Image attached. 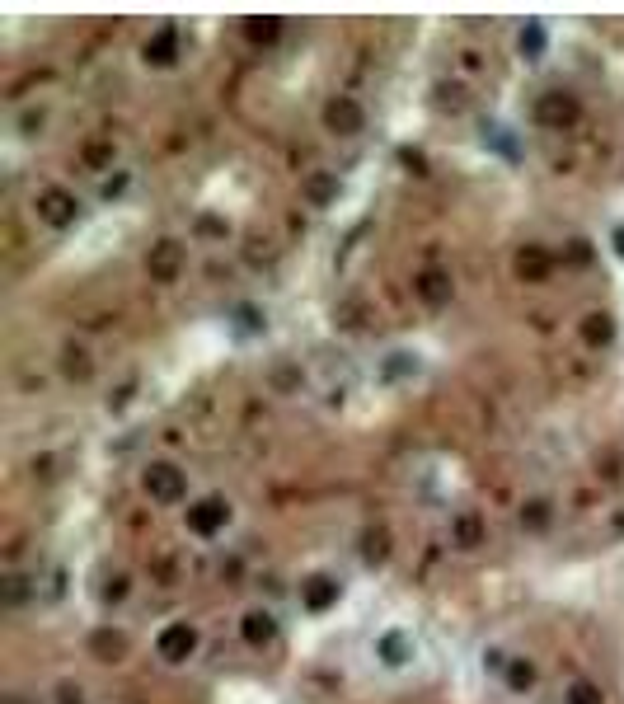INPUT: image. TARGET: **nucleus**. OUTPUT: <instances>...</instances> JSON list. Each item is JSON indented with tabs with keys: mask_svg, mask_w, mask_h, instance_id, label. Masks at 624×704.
Here are the masks:
<instances>
[{
	"mask_svg": "<svg viewBox=\"0 0 624 704\" xmlns=\"http://www.w3.org/2000/svg\"><path fill=\"white\" fill-rule=\"evenodd\" d=\"M141 484H146V493H151L155 503H165V507H174V503L188 498V475H183L174 460H151L146 475H141Z\"/></svg>",
	"mask_w": 624,
	"mask_h": 704,
	"instance_id": "7ed1b4c3",
	"label": "nucleus"
},
{
	"mask_svg": "<svg viewBox=\"0 0 624 704\" xmlns=\"http://www.w3.org/2000/svg\"><path fill=\"white\" fill-rule=\"evenodd\" d=\"M202 648V629L193 620H169L160 634H155V658L169 662V667H183V662H193Z\"/></svg>",
	"mask_w": 624,
	"mask_h": 704,
	"instance_id": "f03ea898",
	"label": "nucleus"
},
{
	"mask_svg": "<svg viewBox=\"0 0 624 704\" xmlns=\"http://www.w3.org/2000/svg\"><path fill=\"white\" fill-rule=\"evenodd\" d=\"M559 704H606V690L596 686V681H587V676H578V681H568L564 686Z\"/></svg>",
	"mask_w": 624,
	"mask_h": 704,
	"instance_id": "4468645a",
	"label": "nucleus"
},
{
	"mask_svg": "<svg viewBox=\"0 0 624 704\" xmlns=\"http://www.w3.org/2000/svg\"><path fill=\"white\" fill-rule=\"evenodd\" d=\"M343 597V582L329 578V573H315V578H305L301 582V601H305V611H329L334 601Z\"/></svg>",
	"mask_w": 624,
	"mask_h": 704,
	"instance_id": "9b49d317",
	"label": "nucleus"
},
{
	"mask_svg": "<svg viewBox=\"0 0 624 704\" xmlns=\"http://www.w3.org/2000/svg\"><path fill=\"white\" fill-rule=\"evenodd\" d=\"M512 43H517V57L526 66H540L549 57V47H554V29L540 24V19H526L517 33H512Z\"/></svg>",
	"mask_w": 624,
	"mask_h": 704,
	"instance_id": "423d86ee",
	"label": "nucleus"
},
{
	"mask_svg": "<svg viewBox=\"0 0 624 704\" xmlns=\"http://www.w3.org/2000/svg\"><path fill=\"white\" fill-rule=\"evenodd\" d=\"M33 212H38V221L52 230H66L80 221V198L76 193H66V188H43L38 198H33Z\"/></svg>",
	"mask_w": 624,
	"mask_h": 704,
	"instance_id": "20e7f679",
	"label": "nucleus"
},
{
	"mask_svg": "<svg viewBox=\"0 0 624 704\" xmlns=\"http://www.w3.org/2000/svg\"><path fill=\"white\" fill-rule=\"evenodd\" d=\"M418 658H423V643H418V634L409 625L395 620V625H381L371 634V662H376V672L404 676L418 667Z\"/></svg>",
	"mask_w": 624,
	"mask_h": 704,
	"instance_id": "f257e3e1",
	"label": "nucleus"
},
{
	"mask_svg": "<svg viewBox=\"0 0 624 704\" xmlns=\"http://www.w3.org/2000/svg\"><path fill=\"white\" fill-rule=\"evenodd\" d=\"M277 629H282L277 625V611H268V606H249L240 620V634L249 648H268V643L277 639Z\"/></svg>",
	"mask_w": 624,
	"mask_h": 704,
	"instance_id": "1a4fd4ad",
	"label": "nucleus"
},
{
	"mask_svg": "<svg viewBox=\"0 0 624 704\" xmlns=\"http://www.w3.org/2000/svg\"><path fill=\"white\" fill-rule=\"evenodd\" d=\"M606 245H610V254L624 263V221H615V226L606 230Z\"/></svg>",
	"mask_w": 624,
	"mask_h": 704,
	"instance_id": "f3484780",
	"label": "nucleus"
},
{
	"mask_svg": "<svg viewBox=\"0 0 624 704\" xmlns=\"http://www.w3.org/2000/svg\"><path fill=\"white\" fill-rule=\"evenodd\" d=\"M498 686H503L507 695H531V690L540 686V672H535L531 658H521V653H507L503 672H498Z\"/></svg>",
	"mask_w": 624,
	"mask_h": 704,
	"instance_id": "6e6552de",
	"label": "nucleus"
},
{
	"mask_svg": "<svg viewBox=\"0 0 624 704\" xmlns=\"http://www.w3.org/2000/svg\"><path fill=\"white\" fill-rule=\"evenodd\" d=\"M484 146L503 151V160H521V146H517V132L503 123H484Z\"/></svg>",
	"mask_w": 624,
	"mask_h": 704,
	"instance_id": "ddd939ff",
	"label": "nucleus"
},
{
	"mask_svg": "<svg viewBox=\"0 0 624 704\" xmlns=\"http://www.w3.org/2000/svg\"><path fill=\"white\" fill-rule=\"evenodd\" d=\"M174 38H179V29H174V24H160L155 38H146V62H160V66L174 62Z\"/></svg>",
	"mask_w": 624,
	"mask_h": 704,
	"instance_id": "f8f14e48",
	"label": "nucleus"
},
{
	"mask_svg": "<svg viewBox=\"0 0 624 704\" xmlns=\"http://www.w3.org/2000/svg\"><path fill=\"white\" fill-rule=\"evenodd\" d=\"M188 526H193L198 536H207V540L221 536V531L230 526V503H226V498H216V493H212V498H202L198 507H188Z\"/></svg>",
	"mask_w": 624,
	"mask_h": 704,
	"instance_id": "0eeeda50",
	"label": "nucleus"
},
{
	"mask_svg": "<svg viewBox=\"0 0 624 704\" xmlns=\"http://www.w3.org/2000/svg\"><path fill=\"white\" fill-rule=\"evenodd\" d=\"M94 653H99V662H118L122 653H127V639H122V634H99V639H94Z\"/></svg>",
	"mask_w": 624,
	"mask_h": 704,
	"instance_id": "2eb2a0df",
	"label": "nucleus"
},
{
	"mask_svg": "<svg viewBox=\"0 0 624 704\" xmlns=\"http://www.w3.org/2000/svg\"><path fill=\"white\" fill-rule=\"evenodd\" d=\"M381 371H385V381L390 385H409L418 371H423V352L418 348H390L381 357Z\"/></svg>",
	"mask_w": 624,
	"mask_h": 704,
	"instance_id": "9d476101",
	"label": "nucleus"
},
{
	"mask_svg": "<svg viewBox=\"0 0 624 704\" xmlns=\"http://www.w3.org/2000/svg\"><path fill=\"white\" fill-rule=\"evenodd\" d=\"M52 704H90V695H85V686H80V681H57V690H52Z\"/></svg>",
	"mask_w": 624,
	"mask_h": 704,
	"instance_id": "dca6fc26",
	"label": "nucleus"
},
{
	"mask_svg": "<svg viewBox=\"0 0 624 704\" xmlns=\"http://www.w3.org/2000/svg\"><path fill=\"white\" fill-rule=\"evenodd\" d=\"M324 127H329L334 137H357L366 127V108L357 104L352 94H338V99L324 104Z\"/></svg>",
	"mask_w": 624,
	"mask_h": 704,
	"instance_id": "39448f33",
	"label": "nucleus"
}]
</instances>
